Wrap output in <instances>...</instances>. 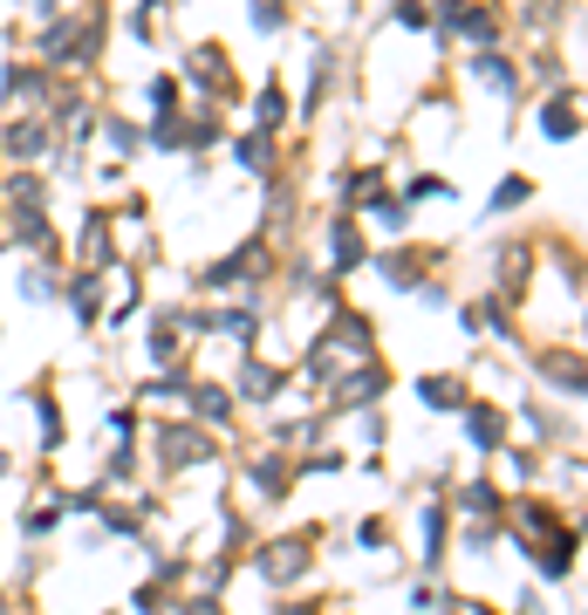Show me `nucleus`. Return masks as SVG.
Listing matches in <instances>:
<instances>
[{
    "mask_svg": "<svg viewBox=\"0 0 588 615\" xmlns=\"http://www.w3.org/2000/svg\"><path fill=\"white\" fill-rule=\"evenodd\" d=\"M301 568H309V547H288V541H280V547H267V554H261V575H267L274 588H280V581H295Z\"/></svg>",
    "mask_w": 588,
    "mask_h": 615,
    "instance_id": "obj_1",
    "label": "nucleus"
},
{
    "mask_svg": "<svg viewBox=\"0 0 588 615\" xmlns=\"http://www.w3.org/2000/svg\"><path fill=\"white\" fill-rule=\"evenodd\" d=\"M165 458H171V466H199V458H213V445L206 438H199V431H165Z\"/></svg>",
    "mask_w": 588,
    "mask_h": 615,
    "instance_id": "obj_2",
    "label": "nucleus"
},
{
    "mask_svg": "<svg viewBox=\"0 0 588 615\" xmlns=\"http://www.w3.org/2000/svg\"><path fill=\"white\" fill-rule=\"evenodd\" d=\"M466 431H472V445H479V451H500V445H506L500 410H472V418H466Z\"/></svg>",
    "mask_w": 588,
    "mask_h": 615,
    "instance_id": "obj_3",
    "label": "nucleus"
},
{
    "mask_svg": "<svg viewBox=\"0 0 588 615\" xmlns=\"http://www.w3.org/2000/svg\"><path fill=\"white\" fill-rule=\"evenodd\" d=\"M541 131H548L554 144H568V137H575V102H561V96H554L548 110H541Z\"/></svg>",
    "mask_w": 588,
    "mask_h": 615,
    "instance_id": "obj_4",
    "label": "nucleus"
},
{
    "mask_svg": "<svg viewBox=\"0 0 588 615\" xmlns=\"http://www.w3.org/2000/svg\"><path fill=\"white\" fill-rule=\"evenodd\" d=\"M328 261H336L343 274L363 267V240H356V226H336V240H328Z\"/></svg>",
    "mask_w": 588,
    "mask_h": 615,
    "instance_id": "obj_5",
    "label": "nucleus"
},
{
    "mask_svg": "<svg viewBox=\"0 0 588 615\" xmlns=\"http://www.w3.org/2000/svg\"><path fill=\"white\" fill-rule=\"evenodd\" d=\"M383 383H391L383 370H356V376L343 383V390H336V403H363V397H376V390H383Z\"/></svg>",
    "mask_w": 588,
    "mask_h": 615,
    "instance_id": "obj_6",
    "label": "nucleus"
},
{
    "mask_svg": "<svg viewBox=\"0 0 588 615\" xmlns=\"http://www.w3.org/2000/svg\"><path fill=\"white\" fill-rule=\"evenodd\" d=\"M541 376H548V383H561L568 397H581V370H575V355H548V363H541Z\"/></svg>",
    "mask_w": 588,
    "mask_h": 615,
    "instance_id": "obj_7",
    "label": "nucleus"
},
{
    "mask_svg": "<svg viewBox=\"0 0 588 615\" xmlns=\"http://www.w3.org/2000/svg\"><path fill=\"white\" fill-rule=\"evenodd\" d=\"M192 410H199L206 424H226V410H233V397H226V390H213V383H206V390H192Z\"/></svg>",
    "mask_w": 588,
    "mask_h": 615,
    "instance_id": "obj_8",
    "label": "nucleus"
},
{
    "mask_svg": "<svg viewBox=\"0 0 588 615\" xmlns=\"http://www.w3.org/2000/svg\"><path fill=\"white\" fill-rule=\"evenodd\" d=\"M472 69H479V83H493L500 96H514V62H500V56H479Z\"/></svg>",
    "mask_w": 588,
    "mask_h": 615,
    "instance_id": "obj_9",
    "label": "nucleus"
},
{
    "mask_svg": "<svg viewBox=\"0 0 588 615\" xmlns=\"http://www.w3.org/2000/svg\"><path fill=\"white\" fill-rule=\"evenodd\" d=\"M8 150H14V158H35V150H41V123H14V131H8Z\"/></svg>",
    "mask_w": 588,
    "mask_h": 615,
    "instance_id": "obj_10",
    "label": "nucleus"
},
{
    "mask_svg": "<svg viewBox=\"0 0 588 615\" xmlns=\"http://www.w3.org/2000/svg\"><path fill=\"white\" fill-rule=\"evenodd\" d=\"M527 178H500V192H493V213H514V205H527Z\"/></svg>",
    "mask_w": 588,
    "mask_h": 615,
    "instance_id": "obj_11",
    "label": "nucleus"
},
{
    "mask_svg": "<svg viewBox=\"0 0 588 615\" xmlns=\"http://www.w3.org/2000/svg\"><path fill=\"white\" fill-rule=\"evenodd\" d=\"M424 403H431V410H452V403H458V383H445V376H424Z\"/></svg>",
    "mask_w": 588,
    "mask_h": 615,
    "instance_id": "obj_12",
    "label": "nucleus"
},
{
    "mask_svg": "<svg viewBox=\"0 0 588 615\" xmlns=\"http://www.w3.org/2000/svg\"><path fill=\"white\" fill-rule=\"evenodd\" d=\"M274 383H280L274 370H240V390H247V397H267V390H274Z\"/></svg>",
    "mask_w": 588,
    "mask_h": 615,
    "instance_id": "obj_13",
    "label": "nucleus"
},
{
    "mask_svg": "<svg viewBox=\"0 0 588 615\" xmlns=\"http://www.w3.org/2000/svg\"><path fill=\"white\" fill-rule=\"evenodd\" d=\"M240 165L261 171V165H267V137H240Z\"/></svg>",
    "mask_w": 588,
    "mask_h": 615,
    "instance_id": "obj_14",
    "label": "nucleus"
},
{
    "mask_svg": "<svg viewBox=\"0 0 588 615\" xmlns=\"http://www.w3.org/2000/svg\"><path fill=\"white\" fill-rule=\"evenodd\" d=\"M280 117H288V96L267 89V96H261V123H280Z\"/></svg>",
    "mask_w": 588,
    "mask_h": 615,
    "instance_id": "obj_15",
    "label": "nucleus"
},
{
    "mask_svg": "<svg viewBox=\"0 0 588 615\" xmlns=\"http://www.w3.org/2000/svg\"><path fill=\"white\" fill-rule=\"evenodd\" d=\"M253 28H280V0H253Z\"/></svg>",
    "mask_w": 588,
    "mask_h": 615,
    "instance_id": "obj_16",
    "label": "nucleus"
},
{
    "mask_svg": "<svg viewBox=\"0 0 588 615\" xmlns=\"http://www.w3.org/2000/svg\"><path fill=\"white\" fill-rule=\"evenodd\" d=\"M452 615H485V608L479 602H452Z\"/></svg>",
    "mask_w": 588,
    "mask_h": 615,
    "instance_id": "obj_17",
    "label": "nucleus"
},
{
    "mask_svg": "<svg viewBox=\"0 0 588 615\" xmlns=\"http://www.w3.org/2000/svg\"><path fill=\"white\" fill-rule=\"evenodd\" d=\"M0 479H8V451H0Z\"/></svg>",
    "mask_w": 588,
    "mask_h": 615,
    "instance_id": "obj_18",
    "label": "nucleus"
}]
</instances>
